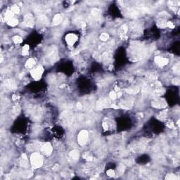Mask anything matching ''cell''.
<instances>
[{
	"label": "cell",
	"instance_id": "6da1fadb",
	"mask_svg": "<svg viewBox=\"0 0 180 180\" xmlns=\"http://www.w3.org/2000/svg\"><path fill=\"white\" fill-rule=\"evenodd\" d=\"M30 163L33 167H40L43 164V158L39 153H34L30 157Z\"/></svg>",
	"mask_w": 180,
	"mask_h": 180
},
{
	"label": "cell",
	"instance_id": "7a4b0ae2",
	"mask_svg": "<svg viewBox=\"0 0 180 180\" xmlns=\"http://www.w3.org/2000/svg\"><path fill=\"white\" fill-rule=\"evenodd\" d=\"M89 139V133L86 130H82L79 132L78 135V142L79 145L83 146L86 144Z\"/></svg>",
	"mask_w": 180,
	"mask_h": 180
},
{
	"label": "cell",
	"instance_id": "3957f363",
	"mask_svg": "<svg viewBox=\"0 0 180 180\" xmlns=\"http://www.w3.org/2000/svg\"><path fill=\"white\" fill-rule=\"evenodd\" d=\"M44 72V68L42 67H36V68H33L31 71V75L32 78L38 80L41 78L42 74Z\"/></svg>",
	"mask_w": 180,
	"mask_h": 180
},
{
	"label": "cell",
	"instance_id": "277c9868",
	"mask_svg": "<svg viewBox=\"0 0 180 180\" xmlns=\"http://www.w3.org/2000/svg\"><path fill=\"white\" fill-rule=\"evenodd\" d=\"M77 40H78V36L74 33H69L65 37V41L69 46H72L73 44H75Z\"/></svg>",
	"mask_w": 180,
	"mask_h": 180
},
{
	"label": "cell",
	"instance_id": "5b68a950",
	"mask_svg": "<svg viewBox=\"0 0 180 180\" xmlns=\"http://www.w3.org/2000/svg\"><path fill=\"white\" fill-rule=\"evenodd\" d=\"M155 62L158 64V65L159 66H165V65H167L169 61L167 58L160 56H157L155 57Z\"/></svg>",
	"mask_w": 180,
	"mask_h": 180
},
{
	"label": "cell",
	"instance_id": "8992f818",
	"mask_svg": "<svg viewBox=\"0 0 180 180\" xmlns=\"http://www.w3.org/2000/svg\"><path fill=\"white\" fill-rule=\"evenodd\" d=\"M41 151L45 155H50L52 152V146L49 143H46L41 147Z\"/></svg>",
	"mask_w": 180,
	"mask_h": 180
},
{
	"label": "cell",
	"instance_id": "52a82bcc",
	"mask_svg": "<svg viewBox=\"0 0 180 180\" xmlns=\"http://www.w3.org/2000/svg\"><path fill=\"white\" fill-rule=\"evenodd\" d=\"M35 64V61L33 58H29L25 63V66L28 68H33Z\"/></svg>",
	"mask_w": 180,
	"mask_h": 180
},
{
	"label": "cell",
	"instance_id": "ba28073f",
	"mask_svg": "<svg viewBox=\"0 0 180 180\" xmlns=\"http://www.w3.org/2000/svg\"><path fill=\"white\" fill-rule=\"evenodd\" d=\"M62 21V17L60 14H57L56 16H55V17L53 19V23L55 25H57V24H59Z\"/></svg>",
	"mask_w": 180,
	"mask_h": 180
},
{
	"label": "cell",
	"instance_id": "9c48e42d",
	"mask_svg": "<svg viewBox=\"0 0 180 180\" xmlns=\"http://www.w3.org/2000/svg\"><path fill=\"white\" fill-rule=\"evenodd\" d=\"M7 23L10 25V26H16V25L18 24V20L16 19L15 18H12L11 19H9L8 21H7Z\"/></svg>",
	"mask_w": 180,
	"mask_h": 180
},
{
	"label": "cell",
	"instance_id": "30bf717a",
	"mask_svg": "<svg viewBox=\"0 0 180 180\" xmlns=\"http://www.w3.org/2000/svg\"><path fill=\"white\" fill-rule=\"evenodd\" d=\"M13 41L14 42V43H15V44H21V43L23 42V39H22V37H21L20 36H18V35H16L15 37H13Z\"/></svg>",
	"mask_w": 180,
	"mask_h": 180
},
{
	"label": "cell",
	"instance_id": "8fae6325",
	"mask_svg": "<svg viewBox=\"0 0 180 180\" xmlns=\"http://www.w3.org/2000/svg\"><path fill=\"white\" fill-rule=\"evenodd\" d=\"M71 156L72 158H73V159H78L79 156V152L78 151H72L71 153Z\"/></svg>",
	"mask_w": 180,
	"mask_h": 180
},
{
	"label": "cell",
	"instance_id": "7c38bea8",
	"mask_svg": "<svg viewBox=\"0 0 180 180\" xmlns=\"http://www.w3.org/2000/svg\"><path fill=\"white\" fill-rule=\"evenodd\" d=\"M28 52H29V47L28 45H25L23 47V50H22V54L24 56L25 55L28 54Z\"/></svg>",
	"mask_w": 180,
	"mask_h": 180
},
{
	"label": "cell",
	"instance_id": "4fadbf2b",
	"mask_svg": "<svg viewBox=\"0 0 180 180\" xmlns=\"http://www.w3.org/2000/svg\"><path fill=\"white\" fill-rule=\"evenodd\" d=\"M101 39L103 40V41H106V40H107V39L109 38V36H108V35L107 34V33H103L101 35Z\"/></svg>",
	"mask_w": 180,
	"mask_h": 180
},
{
	"label": "cell",
	"instance_id": "5bb4252c",
	"mask_svg": "<svg viewBox=\"0 0 180 180\" xmlns=\"http://www.w3.org/2000/svg\"><path fill=\"white\" fill-rule=\"evenodd\" d=\"M106 174H107L109 177H113V176H114L115 172H114V171H113V170H108L106 172Z\"/></svg>",
	"mask_w": 180,
	"mask_h": 180
}]
</instances>
